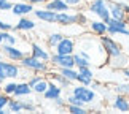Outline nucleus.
Segmentation results:
<instances>
[{
  "label": "nucleus",
  "mask_w": 129,
  "mask_h": 114,
  "mask_svg": "<svg viewBox=\"0 0 129 114\" xmlns=\"http://www.w3.org/2000/svg\"><path fill=\"white\" fill-rule=\"evenodd\" d=\"M48 84H49V79L46 76H43L35 86H32V92L38 97H43V93L46 92V89H48Z\"/></svg>",
  "instance_id": "obj_25"
},
{
  "label": "nucleus",
  "mask_w": 129,
  "mask_h": 114,
  "mask_svg": "<svg viewBox=\"0 0 129 114\" xmlns=\"http://www.w3.org/2000/svg\"><path fill=\"white\" fill-rule=\"evenodd\" d=\"M35 27H37V22L34 21L32 18H29V16H21V18H18V22L14 24L13 30H14V32H30V30H34Z\"/></svg>",
  "instance_id": "obj_16"
},
{
  "label": "nucleus",
  "mask_w": 129,
  "mask_h": 114,
  "mask_svg": "<svg viewBox=\"0 0 129 114\" xmlns=\"http://www.w3.org/2000/svg\"><path fill=\"white\" fill-rule=\"evenodd\" d=\"M21 103H22V111H27V112H35L37 111V105H35V101L30 98V95L22 97Z\"/></svg>",
  "instance_id": "obj_28"
},
{
  "label": "nucleus",
  "mask_w": 129,
  "mask_h": 114,
  "mask_svg": "<svg viewBox=\"0 0 129 114\" xmlns=\"http://www.w3.org/2000/svg\"><path fill=\"white\" fill-rule=\"evenodd\" d=\"M108 8H110V16L113 19H124L126 21V11H124V8H123L121 2L108 0Z\"/></svg>",
  "instance_id": "obj_20"
},
{
  "label": "nucleus",
  "mask_w": 129,
  "mask_h": 114,
  "mask_svg": "<svg viewBox=\"0 0 129 114\" xmlns=\"http://www.w3.org/2000/svg\"><path fill=\"white\" fill-rule=\"evenodd\" d=\"M32 92V87L29 86V82L27 81H19L16 84V90H14V95L13 97H16V98H22V97H29Z\"/></svg>",
  "instance_id": "obj_23"
},
{
  "label": "nucleus",
  "mask_w": 129,
  "mask_h": 114,
  "mask_svg": "<svg viewBox=\"0 0 129 114\" xmlns=\"http://www.w3.org/2000/svg\"><path fill=\"white\" fill-rule=\"evenodd\" d=\"M13 27H14L13 22H7V21H3V19H0V30L8 32V30H13Z\"/></svg>",
  "instance_id": "obj_38"
},
{
  "label": "nucleus",
  "mask_w": 129,
  "mask_h": 114,
  "mask_svg": "<svg viewBox=\"0 0 129 114\" xmlns=\"http://www.w3.org/2000/svg\"><path fill=\"white\" fill-rule=\"evenodd\" d=\"M108 26V35L116 37V35H123V37H129V24L124 21V19H113L110 18L107 22Z\"/></svg>",
  "instance_id": "obj_7"
},
{
  "label": "nucleus",
  "mask_w": 129,
  "mask_h": 114,
  "mask_svg": "<svg viewBox=\"0 0 129 114\" xmlns=\"http://www.w3.org/2000/svg\"><path fill=\"white\" fill-rule=\"evenodd\" d=\"M53 68H66V67H75V60H73V54H57L53 52L51 59H49Z\"/></svg>",
  "instance_id": "obj_8"
},
{
  "label": "nucleus",
  "mask_w": 129,
  "mask_h": 114,
  "mask_svg": "<svg viewBox=\"0 0 129 114\" xmlns=\"http://www.w3.org/2000/svg\"><path fill=\"white\" fill-rule=\"evenodd\" d=\"M30 56L40 59V60H45V62H49V59H51V52H49V49H46V46H43L40 43H30Z\"/></svg>",
  "instance_id": "obj_13"
},
{
  "label": "nucleus",
  "mask_w": 129,
  "mask_h": 114,
  "mask_svg": "<svg viewBox=\"0 0 129 114\" xmlns=\"http://www.w3.org/2000/svg\"><path fill=\"white\" fill-rule=\"evenodd\" d=\"M27 2H30L32 5H45L48 0H27Z\"/></svg>",
  "instance_id": "obj_39"
},
{
  "label": "nucleus",
  "mask_w": 129,
  "mask_h": 114,
  "mask_svg": "<svg viewBox=\"0 0 129 114\" xmlns=\"http://www.w3.org/2000/svg\"><path fill=\"white\" fill-rule=\"evenodd\" d=\"M46 75L49 76V79H51V81H54V82L57 84V86H61L62 89H72V86H73V82H72V81H69L66 76H62L57 70H56V71L49 70Z\"/></svg>",
  "instance_id": "obj_21"
},
{
  "label": "nucleus",
  "mask_w": 129,
  "mask_h": 114,
  "mask_svg": "<svg viewBox=\"0 0 129 114\" xmlns=\"http://www.w3.org/2000/svg\"><path fill=\"white\" fill-rule=\"evenodd\" d=\"M94 81V71L91 67H81L78 68V78L77 82L83 84V86H91V82Z\"/></svg>",
  "instance_id": "obj_17"
},
{
  "label": "nucleus",
  "mask_w": 129,
  "mask_h": 114,
  "mask_svg": "<svg viewBox=\"0 0 129 114\" xmlns=\"http://www.w3.org/2000/svg\"><path fill=\"white\" fill-rule=\"evenodd\" d=\"M73 60H75V67H77V68H81V67H91V65H92V62L89 60V59L80 56V54H78L77 51L73 52Z\"/></svg>",
  "instance_id": "obj_30"
},
{
  "label": "nucleus",
  "mask_w": 129,
  "mask_h": 114,
  "mask_svg": "<svg viewBox=\"0 0 129 114\" xmlns=\"http://www.w3.org/2000/svg\"><path fill=\"white\" fill-rule=\"evenodd\" d=\"M66 37L64 33H61V32H53V33H49V35L46 37V46L49 48V49H54L57 46V43L61 41V40Z\"/></svg>",
  "instance_id": "obj_26"
},
{
  "label": "nucleus",
  "mask_w": 129,
  "mask_h": 114,
  "mask_svg": "<svg viewBox=\"0 0 129 114\" xmlns=\"http://www.w3.org/2000/svg\"><path fill=\"white\" fill-rule=\"evenodd\" d=\"M22 73V67L19 62L3 60L0 59V84H3L8 79H18Z\"/></svg>",
  "instance_id": "obj_1"
},
{
  "label": "nucleus",
  "mask_w": 129,
  "mask_h": 114,
  "mask_svg": "<svg viewBox=\"0 0 129 114\" xmlns=\"http://www.w3.org/2000/svg\"><path fill=\"white\" fill-rule=\"evenodd\" d=\"M35 10V5H32L30 2L27 0H19V2H14L13 3V8H11V14L16 18H21V16H29L30 13H34Z\"/></svg>",
  "instance_id": "obj_10"
},
{
  "label": "nucleus",
  "mask_w": 129,
  "mask_h": 114,
  "mask_svg": "<svg viewBox=\"0 0 129 114\" xmlns=\"http://www.w3.org/2000/svg\"><path fill=\"white\" fill-rule=\"evenodd\" d=\"M66 109L69 112H72V114H86L88 112L86 106H80V105H67Z\"/></svg>",
  "instance_id": "obj_32"
},
{
  "label": "nucleus",
  "mask_w": 129,
  "mask_h": 114,
  "mask_svg": "<svg viewBox=\"0 0 129 114\" xmlns=\"http://www.w3.org/2000/svg\"><path fill=\"white\" fill-rule=\"evenodd\" d=\"M13 3L11 0H0V11H11Z\"/></svg>",
  "instance_id": "obj_35"
},
{
  "label": "nucleus",
  "mask_w": 129,
  "mask_h": 114,
  "mask_svg": "<svg viewBox=\"0 0 129 114\" xmlns=\"http://www.w3.org/2000/svg\"><path fill=\"white\" fill-rule=\"evenodd\" d=\"M56 24L62 27H69L73 24H78V11H59L56 13Z\"/></svg>",
  "instance_id": "obj_9"
},
{
  "label": "nucleus",
  "mask_w": 129,
  "mask_h": 114,
  "mask_svg": "<svg viewBox=\"0 0 129 114\" xmlns=\"http://www.w3.org/2000/svg\"><path fill=\"white\" fill-rule=\"evenodd\" d=\"M8 100H10V97L7 95V93H3V92H0V111H2V109H7V105H8Z\"/></svg>",
  "instance_id": "obj_37"
},
{
  "label": "nucleus",
  "mask_w": 129,
  "mask_h": 114,
  "mask_svg": "<svg viewBox=\"0 0 129 114\" xmlns=\"http://www.w3.org/2000/svg\"><path fill=\"white\" fill-rule=\"evenodd\" d=\"M7 109H8V112H22V103H21V98L10 97L8 105H7Z\"/></svg>",
  "instance_id": "obj_27"
},
{
  "label": "nucleus",
  "mask_w": 129,
  "mask_h": 114,
  "mask_svg": "<svg viewBox=\"0 0 129 114\" xmlns=\"http://www.w3.org/2000/svg\"><path fill=\"white\" fill-rule=\"evenodd\" d=\"M113 92H115V93H120V95H126V97H129V81L115 84V87H113Z\"/></svg>",
  "instance_id": "obj_31"
},
{
  "label": "nucleus",
  "mask_w": 129,
  "mask_h": 114,
  "mask_svg": "<svg viewBox=\"0 0 129 114\" xmlns=\"http://www.w3.org/2000/svg\"><path fill=\"white\" fill-rule=\"evenodd\" d=\"M72 93L75 97H78L81 101H85V105H91L97 100V93L92 87L89 86H83V84H77L72 86Z\"/></svg>",
  "instance_id": "obj_4"
},
{
  "label": "nucleus",
  "mask_w": 129,
  "mask_h": 114,
  "mask_svg": "<svg viewBox=\"0 0 129 114\" xmlns=\"http://www.w3.org/2000/svg\"><path fill=\"white\" fill-rule=\"evenodd\" d=\"M69 7L72 8H75V10H81L83 7H86V0H64Z\"/></svg>",
  "instance_id": "obj_34"
},
{
  "label": "nucleus",
  "mask_w": 129,
  "mask_h": 114,
  "mask_svg": "<svg viewBox=\"0 0 129 114\" xmlns=\"http://www.w3.org/2000/svg\"><path fill=\"white\" fill-rule=\"evenodd\" d=\"M126 22L129 24V14H126Z\"/></svg>",
  "instance_id": "obj_42"
},
{
  "label": "nucleus",
  "mask_w": 129,
  "mask_h": 114,
  "mask_svg": "<svg viewBox=\"0 0 129 114\" xmlns=\"http://www.w3.org/2000/svg\"><path fill=\"white\" fill-rule=\"evenodd\" d=\"M62 90L64 89L61 86H57L54 81H51L49 79V84H48V89H46V92L43 93V100H48V101H53V100H56L57 97H61L62 95Z\"/></svg>",
  "instance_id": "obj_19"
},
{
  "label": "nucleus",
  "mask_w": 129,
  "mask_h": 114,
  "mask_svg": "<svg viewBox=\"0 0 129 114\" xmlns=\"http://www.w3.org/2000/svg\"><path fill=\"white\" fill-rule=\"evenodd\" d=\"M99 41H101L104 51H105V54H107V57H113V56H116V54L123 52V46L112 35H108V33L107 35L99 37Z\"/></svg>",
  "instance_id": "obj_5"
},
{
  "label": "nucleus",
  "mask_w": 129,
  "mask_h": 114,
  "mask_svg": "<svg viewBox=\"0 0 129 114\" xmlns=\"http://www.w3.org/2000/svg\"><path fill=\"white\" fill-rule=\"evenodd\" d=\"M121 75L129 81V67H127V68H123V70H121Z\"/></svg>",
  "instance_id": "obj_40"
},
{
  "label": "nucleus",
  "mask_w": 129,
  "mask_h": 114,
  "mask_svg": "<svg viewBox=\"0 0 129 114\" xmlns=\"http://www.w3.org/2000/svg\"><path fill=\"white\" fill-rule=\"evenodd\" d=\"M3 43V30H0V44Z\"/></svg>",
  "instance_id": "obj_41"
},
{
  "label": "nucleus",
  "mask_w": 129,
  "mask_h": 114,
  "mask_svg": "<svg viewBox=\"0 0 129 114\" xmlns=\"http://www.w3.org/2000/svg\"><path fill=\"white\" fill-rule=\"evenodd\" d=\"M75 51H77V40L72 37H64L57 43V46L54 48V52L57 54H73Z\"/></svg>",
  "instance_id": "obj_11"
},
{
  "label": "nucleus",
  "mask_w": 129,
  "mask_h": 114,
  "mask_svg": "<svg viewBox=\"0 0 129 114\" xmlns=\"http://www.w3.org/2000/svg\"><path fill=\"white\" fill-rule=\"evenodd\" d=\"M88 29L92 35L96 37H102V35H107L108 32V26L105 21L102 19H92V21H88Z\"/></svg>",
  "instance_id": "obj_14"
},
{
  "label": "nucleus",
  "mask_w": 129,
  "mask_h": 114,
  "mask_svg": "<svg viewBox=\"0 0 129 114\" xmlns=\"http://www.w3.org/2000/svg\"><path fill=\"white\" fill-rule=\"evenodd\" d=\"M34 18L38 19V21H43V22H48V24H56V11H51V10H46V8H35L34 10Z\"/></svg>",
  "instance_id": "obj_15"
},
{
  "label": "nucleus",
  "mask_w": 129,
  "mask_h": 114,
  "mask_svg": "<svg viewBox=\"0 0 129 114\" xmlns=\"http://www.w3.org/2000/svg\"><path fill=\"white\" fill-rule=\"evenodd\" d=\"M56 70L61 73L62 76H66L69 81H72L73 84L77 82V78H78V68L77 67H66V68H56Z\"/></svg>",
  "instance_id": "obj_24"
},
{
  "label": "nucleus",
  "mask_w": 129,
  "mask_h": 114,
  "mask_svg": "<svg viewBox=\"0 0 129 114\" xmlns=\"http://www.w3.org/2000/svg\"><path fill=\"white\" fill-rule=\"evenodd\" d=\"M18 37L13 33V30H8V32H3V43H8V44H18Z\"/></svg>",
  "instance_id": "obj_33"
},
{
  "label": "nucleus",
  "mask_w": 129,
  "mask_h": 114,
  "mask_svg": "<svg viewBox=\"0 0 129 114\" xmlns=\"http://www.w3.org/2000/svg\"><path fill=\"white\" fill-rule=\"evenodd\" d=\"M124 2H127V3H129V0H124Z\"/></svg>",
  "instance_id": "obj_43"
},
{
  "label": "nucleus",
  "mask_w": 129,
  "mask_h": 114,
  "mask_svg": "<svg viewBox=\"0 0 129 114\" xmlns=\"http://www.w3.org/2000/svg\"><path fill=\"white\" fill-rule=\"evenodd\" d=\"M43 7L46 8V10L56 11V13H59V11H69V10H70V7H69L64 0H48Z\"/></svg>",
  "instance_id": "obj_22"
},
{
  "label": "nucleus",
  "mask_w": 129,
  "mask_h": 114,
  "mask_svg": "<svg viewBox=\"0 0 129 114\" xmlns=\"http://www.w3.org/2000/svg\"><path fill=\"white\" fill-rule=\"evenodd\" d=\"M0 52L3 54V57L7 60H11V62H21V59L26 56V52L21 48H18L16 44H8V43L0 44Z\"/></svg>",
  "instance_id": "obj_6"
},
{
  "label": "nucleus",
  "mask_w": 129,
  "mask_h": 114,
  "mask_svg": "<svg viewBox=\"0 0 129 114\" xmlns=\"http://www.w3.org/2000/svg\"><path fill=\"white\" fill-rule=\"evenodd\" d=\"M21 67L22 68H27L30 70L32 73H42V75H46V73L51 70V63L49 62H45V60H40V59L30 56V54H26L22 59H21Z\"/></svg>",
  "instance_id": "obj_2"
},
{
  "label": "nucleus",
  "mask_w": 129,
  "mask_h": 114,
  "mask_svg": "<svg viewBox=\"0 0 129 114\" xmlns=\"http://www.w3.org/2000/svg\"><path fill=\"white\" fill-rule=\"evenodd\" d=\"M16 81L14 79H8V81H5L3 82V86H2V92L3 93H7L8 97H13L14 95V90H16Z\"/></svg>",
  "instance_id": "obj_29"
},
{
  "label": "nucleus",
  "mask_w": 129,
  "mask_h": 114,
  "mask_svg": "<svg viewBox=\"0 0 129 114\" xmlns=\"http://www.w3.org/2000/svg\"><path fill=\"white\" fill-rule=\"evenodd\" d=\"M112 108L120 112H129V97L116 93L112 100Z\"/></svg>",
  "instance_id": "obj_18"
},
{
  "label": "nucleus",
  "mask_w": 129,
  "mask_h": 114,
  "mask_svg": "<svg viewBox=\"0 0 129 114\" xmlns=\"http://www.w3.org/2000/svg\"><path fill=\"white\" fill-rule=\"evenodd\" d=\"M88 11L94 14L97 19H102V21L108 22L110 19V8H108V0H91L88 5Z\"/></svg>",
  "instance_id": "obj_3"
},
{
  "label": "nucleus",
  "mask_w": 129,
  "mask_h": 114,
  "mask_svg": "<svg viewBox=\"0 0 129 114\" xmlns=\"http://www.w3.org/2000/svg\"><path fill=\"white\" fill-rule=\"evenodd\" d=\"M107 65L110 68H113V70L121 71L123 68L129 67V56L124 54V52H121V54H116V56H113V57H108L107 59Z\"/></svg>",
  "instance_id": "obj_12"
},
{
  "label": "nucleus",
  "mask_w": 129,
  "mask_h": 114,
  "mask_svg": "<svg viewBox=\"0 0 129 114\" xmlns=\"http://www.w3.org/2000/svg\"><path fill=\"white\" fill-rule=\"evenodd\" d=\"M53 103H54V106H56L57 109H64V108L67 106V101H66V98H62V95L57 97L56 100H53Z\"/></svg>",
  "instance_id": "obj_36"
}]
</instances>
